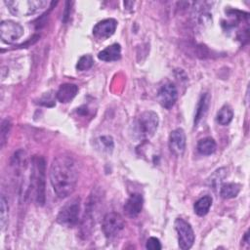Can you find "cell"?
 <instances>
[{"instance_id": "obj_1", "label": "cell", "mask_w": 250, "mask_h": 250, "mask_svg": "<svg viewBox=\"0 0 250 250\" xmlns=\"http://www.w3.org/2000/svg\"><path fill=\"white\" fill-rule=\"evenodd\" d=\"M50 181L54 191L60 198L70 195L78 181V168L75 160L65 154L55 157L50 167Z\"/></svg>"}, {"instance_id": "obj_2", "label": "cell", "mask_w": 250, "mask_h": 250, "mask_svg": "<svg viewBox=\"0 0 250 250\" xmlns=\"http://www.w3.org/2000/svg\"><path fill=\"white\" fill-rule=\"evenodd\" d=\"M46 163L42 156L35 155L31 159V175L30 183L34 188V195L36 203L43 206L46 200L45 193V176H46Z\"/></svg>"}, {"instance_id": "obj_3", "label": "cell", "mask_w": 250, "mask_h": 250, "mask_svg": "<svg viewBox=\"0 0 250 250\" xmlns=\"http://www.w3.org/2000/svg\"><path fill=\"white\" fill-rule=\"evenodd\" d=\"M159 123L158 115L151 110L142 112L132 125L133 135L140 140L150 139L157 130Z\"/></svg>"}, {"instance_id": "obj_4", "label": "cell", "mask_w": 250, "mask_h": 250, "mask_svg": "<svg viewBox=\"0 0 250 250\" xmlns=\"http://www.w3.org/2000/svg\"><path fill=\"white\" fill-rule=\"evenodd\" d=\"M9 11L17 17H28L34 15L48 5L45 0H8L4 1Z\"/></svg>"}, {"instance_id": "obj_5", "label": "cell", "mask_w": 250, "mask_h": 250, "mask_svg": "<svg viewBox=\"0 0 250 250\" xmlns=\"http://www.w3.org/2000/svg\"><path fill=\"white\" fill-rule=\"evenodd\" d=\"M80 213V198L75 197L67 201L60 210L57 222L66 228H71L78 223Z\"/></svg>"}, {"instance_id": "obj_6", "label": "cell", "mask_w": 250, "mask_h": 250, "mask_svg": "<svg viewBox=\"0 0 250 250\" xmlns=\"http://www.w3.org/2000/svg\"><path fill=\"white\" fill-rule=\"evenodd\" d=\"M125 228L122 216L116 212H109L104 215L102 223V229L106 237L117 236Z\"/></svg>"}, {"instance_id": "obj_7", "label": "cell", "mask_w": 250, "mask_h": 250, "mask_svg": "<svg viewBox=\"0 0 250 250\" xmlns=\"http://www.w3.org/2000/svg\"><path fill=\"white\" fill-rule=\"evenodd\" d=\"M175 229L178 233L179 247L183 250L191 248L194 242V232L191 226L182 218H178L175 221Z\"/></svg>"}, {"instance_id": "obj_8", "label": "cell", "mask_w": 250, "mask_h": 250, "mask_svg": "<svg viewBox=\"0 0 250 250\" xmlns=\"http://www.w3.org/2000/svg\"><path fill=\"white\" fill-rule=\"evenodd\" d=\"M23 35V27L14 21H2L0 23V36L6 43H14Z\"/></svg>"}, {"instance_id": "obj_9", "label": "cell", "mask_w": 250, "mask_h": 250, "mask_svg": "<svg viewBox=\"0 0 250 250\" xmlns=\"http://www.w3.org/2000/svg\"><path fill=\"white\" fill-rule=\"evenodd\" d=\"M177 99L178 91L173 83L164 84L158 91L157 100L159 104L167 109H170L175 104Z\"/></svg>"}, {"instance_id": "obj_10", "label": "cell", "mask_w": 250, "mask_h": 250, "mask_svg": "<svg viewBox=\"0 0 250 250\" xmlns=\"http://www.w3.org/2000/svg\"><path fill=\"white\" fill-rule=\"evenodd\" d=\"M117 27V21L114 19H105L98 23L93 28V35L99 40H105L110 37Z\"/></svg>"}, {"instance_id": "obj_11", "label": "cell", "mask_w": 250, "mask_h": 250, "mask_svg": "<svg viewBox=\"0 0 250 250\" xmlns=\"http://www.w3.org/2000/svg\"><path fill=\"white\" fill-rule=\"evenodd\" d=\"M186 134L182 128H177L171 132L169 136V147L175 155H183L186 150Z\"/></svg>"}, {"instance_id": "obj_12", "label": "cell", "mask_w": 250, "mask_h": 250, "mask_svg": "<svg viewBox=\"0 0 250 250\" xmlns=\"http://www.w3.org/2000/svg\"><path fill=\"white\" fill-rule=\"evenodd\" d=\"M143 204H144V198H143L142 194L133 193L132 195H130V197L125 202L123 209H124L125 214L128 217L135 218L141 213V211L143 209Z\"/></svg>"}, {"instance_id": "obj_13", "label": "cell", "mask_w": 250, "mask_h": 250, "mask_svg": "<svg viewBox=\"0 0 250 250\" xmlns=\"http://www.w3.org/2000/svg\"><path fill=\"white\" fill-rule=\"evenodd\" d=\"M78 87L75 84L65 83L61 85L59 90L56 93V98L59 102L62 104L69 103L77 94Z\"/></svg>"}, {"instance_id": "obj_14", "label": "cell", "mask_w": 250, "mask_h": 250, "mask_svg": "<svg viewBox=\"0 0 250 250\" xmlns=\"http://www.w3.org/2000/svg\"><path fill=\"white\" fill-rule=\"evenodd\" d=\"M121 57V46L114 43L98 54V58L104 62H113L119 60Z\"/></svg>"}, {"instance_id": "obj_15", "label": "cell", "mask_w": 250, "mask_h": 250, "mask_svg": "<svg viewBox=\"0 0 250 250\" xmlns=\"http://www.w3.org/2000/svg\"><path fill=\"white\" fill-rule=\"evenodd\" d=\"M210 102H211V96L209 93H204L201 95L198 104H197V107H196V111H195V116H194V125H197L202 118H204V116L206 115L209 105H210Z\"/></svg>"}, {"instance_id": "obj_16", "label": "cell", "mask_w": 250, "mask_h": 250, "mask_svg": "<svg viewBox=\"0 0 250 250\" xmlns=\"http://www.w3.org/2000/svg\"><path fill=\"white\" fill-rule=\"evenodd\" d=\"M211 205H212V197L210 195H205V196L199 198L194 203L193 209H194V212L196 215L202 217V216H205L209 212Z\"/></svg>"}, {"instance_id": "obj_17", "label": "cell", "mask_w": 250, "mask_h": 250, "mask_svg": "<svg viewBox=\"0 0 250 250\" xmlns=\"http://www.w3.org/2000/svg\"><path fill=\"white\" fill-rule=\"evenodd\" d=\"M216 142L214 141V139L212 138H204L201 139L198 143H197V150L199 153L203 154V155H210L212 153L215 152L216 150Z\"/></svg>"}, {"instance_id": "obj_18", "label": "cell", "mask_w": 250, "mask_h": 250, "mask_svg": "<svg viewBox=\"0 0 250 250\" xmlns=\"http://www.w3.org/2000/svg\"><path fill=\"white\" fill-rule=\"evenodd\" d=\"M240 191V186L234 183L224 184L220 188V195L225 199H229L237 196Z\"/></svg>"}, {"instance_id": "obj_19", "label": "cell", "mask_w": 250, "mask_h": 250, "mask_svg": "<svg viewBox=\"0 0 250 250\" xmlns=\"http://www.w3.org/2000/svg\"><path fill=\"white\" fill-rule=\"evenodd\" d=\"M232 117H233L232 108L229 105L225 104L224 106L221 107V109L217 113V122L225 126L230 123V121L232 120Z\"/></svg>"}, {"instance_id": "obj_20", "label": "cell", "mask_w": 250, "mask_h": 250, "mask_svg": "<svg viewBox=\"0 0 250 250\" xmlns=\"http://www.w3.org/2000/svg\"><path fill=\"white\" fill-rule=\"evenodd\" d=\"M94 64V59L91 55H84L82 56L76 64V69L79 71H84L90 69Z\"/></svg>"}, {"instance_id": "obj_21", "label": "cell", "mask_w": 250, "mask_h": 250, "mask_svg": "<svg viewBox=\"0 0 250 250\" xmlns=\"http://www.w3.org/2000/svg\"><path fill=\"white\" fill-rule=\"evenodd\" d=\"M7 221H8V203L4 195H2L0 199V224H1L2 229H4L7 224Z\"/></svg>"}, {"instance_id": "obj_22", "label": "cell", "mask_w": 250, "mask_h": 250, "mask_svg": "<svg viewBox=\"0 0 250 250\" xmlns=\"http://www.w3.org/2000/svg\"><path fill=\"white\" fill-rule=\"evenodd\" d=\"M11 130V122L8 119H5L2 121L1 124V131H0V142H1V147L4 146L7 139L9 132Z\"/></svg>"}, {"instance_id": "obj_23", "label": "cell", "mask_w": 250, "mask_h": 250, "mask_svg": "<svg viewBox=\"0 0 250 250\" xmlns=\"http://www.w3.org/2000/svg\"><path fill=\"white\" fill-rule=\"evenodd\" d=\"M99 143L101 144V146L103 148V150H106V151H111L113 149V140L111 137L109 136H103L99 139Z\"/></svg>"}, {"instance_id": "obj_24", "label": "cell", "mask_w": 250, "mask_h": 250, "mask_svg": "<svg viewBox=\"0 0 250 250\" xmlns=\"http://www.w3.org/2000/svg\"><path fill=\"white\" fill-rule=\"evenodd\" d=\"M146 249L149 250H160L161 249V244L158 238L156 237H149L146 241Z\"/></svg>"}]
</instances>
